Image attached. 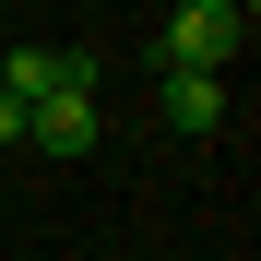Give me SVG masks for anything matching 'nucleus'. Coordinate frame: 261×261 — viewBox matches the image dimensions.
<instances>
[{
    "mask_svg": "<svg viewBox=\"0 0 261 261\" xmlns=\"http://www.w3.org/2000/svg\"><path fill=\"white\" fill-rule=\"evenodd\" d=\"M24 143L36 154H95L107 119H95V95H48V107H24Z\"/></svg>",
    "mask_w": 261,
    "mask_h": 261,
    "instance_id": "obj_3",
    "label": "nucleus"
},
{
    "mask_svg": "<svg viewBox=\"0 0 261 261\" xmlns=\"http://www.w3.org/2000/svg\"><path fill=\"white\" fill-rule=\"evenodd\" d=\"M166 119H178V130H226V83H202V71H166Z\"/></svg>",
    "mask_w": 261,
    "mask_h": 261,
    "instance_id": "obj_4",
    "label": "nucleus"
},
{
    "mask_svg": "<svg viewBox=\"0 0 261 261\" xmlns=\"http://www.w3.org/2000/svg\"><path fill=\"white\" fill-rule=\"evenodd\" d=\"M238 48H249V12H238V0H190V12H166V36H154V60L166 71H202V83L226 71Z\"/></svg>",
    "mask_w": 261,
    "mask_h": 261,
    "instance_id": "obj_1",
    "label": "nucleus"
},
{
    "mask_svg": "<svg viewBox=\"0 0 261 261\" xmlns=\"http://www.w3.org/2000/svg\"><path fill=\"white\" fill-rule=\"evenodd\" d=\"M0 95H12V107H48V95H95V60H83V48H12Z\"/></svg>",
    "mask_w": 261,
    "mask_h": 261,
    "instance_id": "obj_2",
    "label": "nucleus"
}]
</instances>
